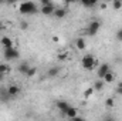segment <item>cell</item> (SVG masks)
<instances>
[{"mask_svg":"<svg viewBox=\"0 0 122 121\" xmlns=\"http://www.w3.org/2000/svg\"><path fill=\"white\" fill-rule=\"evenodd\" d=\"M7 93H9V95L11 98H14V97H17L20 94V87L16 86V84H11L10 87H7Z\"/></svg>","mask_w":122,"mask_h":121,"instance_id":"9","label":"cell"},{"mask_svg":"<svg viewBox=\"0 0 122 121\" xmlns=\"http://www.w3.org/2000/svg\"><path fill=\"white\" fill-rule=\"evenodd\" d=\"M92 94H94V88H92V87L87 88V90H85V93H84V95H85V97H91Z\"/></svg>","mask_w":122,"mask_h":121,"instance_id":"23","label":"cell"},{"mask_svg":"<svg viewBox=\"0 0 122 121\" xmlns=\"http://www.w3.org/2000/svg\"><path fill=\"white\" fill-rule=\"evenodd\" d=\"M71 105L67 103V101H57V108L60 110V113L62 116H65L67 114V111H68V108H70Z\"/></svg>","mask_w":122,"mask_h":121,"instance_id":"8","label":"cell"},{"mask_svg":"<svg viewBox=\"0 0 122 121\" xmlns=\"http://www.w3.org/2000/svg\"><path fill=\"white\" fill-rule=\"evenodd\" d=\"M0 43H1V46H3V50H9V49H14L13 46V40L10 38V37H7V36H3L1 37V40H0Z\"/></svg>","mask_w":122,"mask_h":121,"instance_id":"6","label":"cell"},{"mask_svg":"<svg viewBox=\"0 0 122 121\" xmlns=\"http://www.w3.org/2000/svg\"><path fill=\"white\" fill-rule=\"evenodd\" d=\"M65 117H68L70 120H71V118L78 117V110H77L75 107H70V108H68V111H67V114H65Z\"/></svg>","mask_w":122,"mask_h":121,"instance_id":"12","label":"cell"},{"mask_svg":"<svg viewBox=\"0 0 122 121\" xmlns=\"http://www.w3.org/2000/svg\"><path fill=\"white\" fill-rule=\"evenodd\" d=\"M19 11H20L21 14L30 16V14L38 13V7H37V4H36L34 1H23V3H20V6H19Z\"/></svg>","mask_w":122,"mask_h":121,"instance_id":"1","label":"cell"},{"mask_svg":"<svg viewBox=\"0 0 122 121\" xmlns=\"http://www.w3.org/2000/svg\"><path fill=\"white\" fill-rule=\"evenodd\" d=\"M104 121H115V118H114L112 116H107V117L104 118Z\"/></svg>","mask_w":122,"mask_h":121,"instance_id":"29","label":"cell"},{"mask_svg":"<svg viewBox=\"0 0 122 121\" xmlns=\"http://www.w3.org/2000/svg\"><path fill=\"white\" fill-rule=\"evenodd\" d=\"M99 27H101V23L98 22V20H92L91 23L88 24V27H87V34L88 36H95V34H98V31H99Z\"/></svg>","mask_w":122,"mask_h":121,"instance_id":"4","label":"cell"},{"mask_svg":"<svg viewBox=\"0 0 122 121\" xmlns=\"http://www.w3.org/2000/svg\"><path fill=\"white\" fill-rule=\"evenodd\" d=\"M81 66L85 68V70H88V71H91L95 68V66H97V59L91 56V54H87V56H84L82 59H81Z\"/></svg>","mask_w":122,"mask_h":121,"instance_id":"2","label":"cell"},{"mask_svg":"<svg viewBox=\"0 0 122 121\" xmlns=\"http://www.w3.org/2000/svg\"><path fill=\"white\" fill-rule=\"evenodd\" d=\"M36 73H37V68H36V67H30V70H29V73H27V77H33Z\"/></svg>","mask_w":122,"mask_h":121,"instance_id":"22","label":"cell"},{"mask_svg":"<svg viewBox=\"0 0 122 121\" xmlns=\"http://www.w3.org/2000/svg\"><path fill=\"white\" fill-rule=\"evenodd\" d=\"M115 91H117V94H119V95H122V81H121V83H118V86H117V88H115Z\"/></svg>","mask_w":122,"mask_h":121,"instance_id":"25","label":"cell"},{"mask_svg":"<svg viewBox=\"0 0 122 121\" xmlns=\"http://www.w3.org/2000/svg\"><path fill=\"white\" fill-rule=\"evenodd\" d=\"M54 11H56V6H54V3H51V4H48V6H41V9H40V13H43L44 16L54 14Z\"/></svg>","mask_w":122,"mask_h":121,"instance_id":"5","label":"cell"},{"mask_svg":"<svg viewBox=\"0 0 122 121\" xmlns=\"http://www.w3.org/2000/svg\"><path fill=\"white\" fill-rule=\"evenodd\" d=\"M70 121H85L84 118H81V117H75V118H71Z\"/></svg>","mask_w":122,"mask_h":121,"instance_id":"30","label":"cell"},{"mask_svg":"<svg viewBox=\"0 0 122 121\" xmlns=\"http://www.w3.org/2000/svg\"><path fill=\"white\" fill-rule=\"evenodd\" d=\"M0 30H4V24H3L1 22H0Z\"/></svg>","mask_w":122,"mask_h":121,"instance_id":"32","label":"cell"},{"mask_svg":"<svg viewBox=\"0 0 122 121\" xmlns=\"http://www.w3.org/2000/svg\"><path fill=\"white\" fill-rule=\"evenodd\" d=\"M17 70H19V73L27 76V73H29V70H30V64H29V63H21V64L17 67Z\"/></svg>","mask_w":122,"mask_h":121,"instance_id":"11","label":"cell"},{"mask_svg":"<svg viewBox=\"0 0 122 121\" xmlns=\"http://www.w3.org/2000/svg\"><path fill=\"white\" fill-rule=\"evenodd\" d=\"M105 105H107L108 108H112V107L115 105V100H114L112 97H108V98L105 100Z\"/></svg>","mask_w":122,"mask_h":121,"instance_id":"20","label":"cell"},{"mask_svg":"<svg viewBox=\"0 0 122 121\" xmlns=\"http://www.w3.org/2000/svg\"><path fill=\"white\" fill-rule=\"evenodd\" d=\"M117 40L118 41H122V29H119V30L117 31Z\"/></svg>","mask_w":122,"mask_h":121,"instance_id":"26","label":"cell"},{"mask_svg":"<svg viewBox=\"0 0 122 121\" xmlns=\"http://www.w3.org/2000/svg\"><path fill=\"white\" fill-rule=\"evenodd\" d=\"M81 4H82L84 7H94V6L97 4V0H84Z\"/></svg>","mask_w":122,"mask_h":121,"instance_id":"19","label":"cell"},{"mask_svg":"<svg viewBox=\"0 0 122 121\" xmlns=\"http://www.w3.org/2000/svg\"><path fill=\"white\" fill-rule=\"evenodd\" d=\"M3 56H4V60L6 61H11L16 60L20 57V53L17 49H9V50H3Z\"/></svg>","mask_w":122,"mask_h":121,"instance_id":"3","label":"cell"},{"mask_svg":"<svg viewBox=\"0 0 122 121\" xmlns=\"http://www.w3.org/2000/svg\"><path fill=\"white\" fill-rule=\"evenodd\" d=\"M67 59H68V54L67 53H60L58 54V60L60 61H64V60H67Z\"/></svg>","mask_w":122,"mask_h":121,"instance_id":"24","label":"cell"},{"mask_svg":"<svg viewBox=\"0 0 122 121\" xmlns=\"http://www.w3.org/2000/svg\"><path fill=\"white\" fill-rule=\"evenodd\" d=\"M111 71V68H109V64H107V63H102L99 67H98V77L99 78H104V76L107 74V73H109Z\"/></svg>","mask_w":122,"mask_h":121,"instance_id":"7","label":"cell"},{"mask_svg":"<svg viewBox=\"0 0 122 121\" xmlns=\"http://www.w3.org/2000/svg\"><path fill=\"white\" fill-rule=\"evenodd\" d=\"M75 46H77V49H78V50H84V49H85V46H87L85 38H84V37H78V38H77V41H75Z\"/></svg>","mask_w":122,"mask_h":121,"instance_id":"13","label":"cell"},{"mask_svg":"<svg viewBox=\"0 0 122 121\" xmlns=\"http://www.w3.org/2000/svg\"><path fill=\"white\" fill-rule=\"evenodd\" d=\"M10 95L7 93V88H0V101L1 103H9L10 101Z\"/></svg>","mask_w":122,"mask_h":121,"instance_id":"10","label":"cell"},{"mask_svg":"<svg viewBox=\"0 0 122 121\" xmlns=\"http://www.w3.org/2000/svg\"><path fill=\"white\" fill-rule=\"evenodd\" d=\"M3 80H4V74H1V73H0V83H1Z\"/></svg>","mask_w":122,"mask_h":121,"instance_id":"31","label":"cell"},{"mask_svg":"<svg viewBox=\"0 0 122 121\" xmlns=\"http://www.w3.org/2000/svg\"><path fill=\"white\" fill-rule=\"evenodd\" d=\"M112 7H114L115 10L122 9V0H114V1H112Z\"/></svg>","mask_w":122,"mask_h":121,"instance_id":"21","label":"cell"},{"mask_svg":"<svg viewBox=\"0 0 122 121\" xmlns=\"http://www.w3.org/2000/svg\"><path fill=\"white\" fill-rule=\"evenodd\" d=\"M58 73H60V68H58V67H51V68L47 71V76L51 78V77H56V76H58Z\"/></svg>","mask_w":122,"mask_h":121,"instance_id":"16","label":"cell"},{"mask_svg":"<svg viewBox=\"0 0 122 121\" xmlns=\"http://www.w3.org/2000/svg\"><path fill=\"white\" fill-rule=\"evenodd\" d=\"M53 1H50V0H41V6H48V4H51Z\"/></svg>","mask_w":122,"mask_h":121,"instance_id":"28","label":"cell"},{"mask_svg":"<svg viewBox=\"0 0 122 121\" xmlns=\"http://www.w3.org/2000/svg\"><path fill=\"white\" fill-rule=\"evenodd\" d=\"M104 81H107V83H112L114 80H115V76H114V73L112 71H109V73H107L105 76H104V78H102Z\"/></svg>","mask_w":122,"mask_h":121,"instance_id":"18","label":"cell"},{"mask_svg":"<svg viewBox=\"0 0 122 121\" xmlns=\"http://www.w3.org/2000/svg\"><path fill=\"white\" fill-rule=\"evenodd\" d=\"M54 16H56L57 19H62V17H65V16H67V10H65V9H62V7H60V9H56Z\"/></svg>","mask_w":122,"mask_h":121,"instance_id":"15","label":"cell"},{"mask_svg":"<svg viewBox=\"0 0 122 121\" xmlns=\"http://www.w3.org/2000/svg\"><path fill=\"white\" fill-rule=\"evenodd\" d=\"M20 27H21L23 30H27V29H29V23H27V22H21V23H20Z\"/></svg>","mask_w":122,"mask_h":121,"instance_id":"27","label":"cell"},{"mask_svg":"<svg viewBox=\"0 0 122 121\" xmlns=\"http://www.w3.org/2000/svg\"><path fill=\"white\" fill-rule=\"evenodd\" d=\"M94 91H101L102 88H104V81L102 80H97L95 83H94Z\"/></svg>","mask_w":122,"mask_h":121,"instance_id":"17","label":"cell"},{"mask_svg":"<svg viewBox=\"0 0 122 121\" xmlns=\"http://www.w3.org/2000/svg\"><path fill=\"white\" fill-rule=\"evenodd\" d=\"M10 71H11V67H10L7 63H0V73H1V74L6 76V74H9Z\"/></svg>","mask_w":122,"mask_h":121,"instance_id":"14","label":"cell"}]
</instances>
